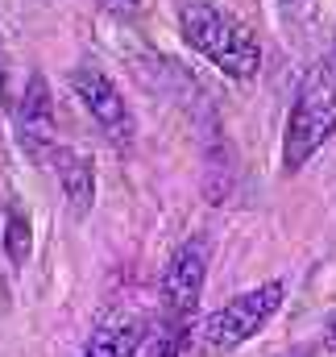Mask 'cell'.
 I'll return each instance as SVG.
<instances>
[{"instance_id":"6da1fadb","label":"cell","mask_w":336,"mask_h":357,"mask_svg":"<svg viewBox=\"0 0 336 357\" xmlns=\"http://www.w3.org/2000/svg\"><path fill=\"white\" fill-rule=\"evenodd\" d=\"M174 21H178V38L199 59H208L216 71H224L229 79L250 84L261 71V46H257L253 29L229 8H220L212 0H178Z\"/></svg>"},{"instance_id":"7a4b0ae2","label":"cell","mask_w":336,"mask_h":357,"mask_svg":"<svg viewBox=\"0 0 336 357\" xmlns=\"http://www.w3.org/2000/svg\"><path fill=\"white\" fill-rule=\"evenodd\" d=\"M336 133V67L333 59L316 63L287 108V129H282V171L299 175Z\"/></svg>"},{"instance_id":"3957f363","label":"cell","mask_w":336,"mask_h":357,"mask_svg":"<svg viewBox=\"0 0 336 357\" xmlns=\"http://www.w3.org/2000/svg\"><path fill=\"white\" fill-rule=\"evenodd\" d=\"M287 303V282L282 278H266L250 291L233 295L229 303H220L216 312H208L195 328H191V349L199 357H224L241 345H250L253 337L282 312Z\"/></svg>"},{"instance_id":"277c9868","label":"cell","mask_w":336,"mask_h":357,"mask_svg":"<svg viewBox=\"0 0 336 357\" xmlns=\"http://www.w3.org/2000/svg\"><path fill=\"white\" fill-rule=\"evenodd\" d=\"M208 262H212V245L208 237H187L183 245H174L167 266L158 274V324L170 328H195V312H199V295L208 282Z\"/></svg>"},{"instance_id":"5b68a950","label":"cell","mask_w":336,"mask_h":357,"mask_svg":"<svg viewBox=\"0 0 336 357\" xmlns=\"http://www.w3.org/2000/svg\"><path fill=\"white\" fill-rule=\"evenodd\" d=\"M71 88L79 96V104L87 108V116H91L112 142H121V146L133 142V112H129V100L116 88V79H108L100 67L84 63V67L71 71Z\"/></svg>"},{"instance_id":"8992f818","label":"cell","mask_w":336,"mask_h":357,"mask_svg":"<svg viewBox=\"0 0 336 357\" xmlns=\"http://www.w3.org/2000/svg\"><path fill=\"white\" fill-rule=\"evenodd\" d=\"M17 146L33 162H50V154L59 150V142H54V96H50V84L42 75H29L21 100H17Z\"/></svg>"},{"instance_id":"52a82bcc","label":"cell","mask_w":336,"mask_h":357,"mask_svg":"<svg viewBox=\"0 0 336 357\" xmlns=\"http://www.w3.org/2000/svg\"><path fill=\"white\" fill-rule=\"evenodd\" d=\"M46 167L54 171L63 195H67V204H71V212H75V216H87V212H91V199H96V162L87 158L84 150L59 146Z\"/></svg>"},{"instance_id":"ba28073f","label":"cell","mask_w":336,"mask_h":357,"mask_svg":"<svg viewBox=\"0 0 336 357\" xmlns=\"http://www.w3.org/2000/svg\"><path fill=\"white\" fill-rule=\"evenodd\" d=\"M146 333H150V320L142 316H108L100 328H91L84 357H137Z\"/></svg>"},{"instance_id":"9c48e42d","label":"cell","mask_w":336,"mask_h":357,"mask_svg":"<svg viewBox=\"0 0 336 357\" xmlns=\"http://www.w3.org/2000/svg\"><path fill=\"white\" fill-rule=\"evenodd\" d=\"M4 254H8V262L17 270L25 266L29 254H33V225H29V212L17 199L4 204Z\"/></svg>"},{"instance_id":"30bf717a","label":"cell","mask_w":336,"mask_h":357,"mask_svg":"<svg viewBox=\"0 0 336 357\" xmlns=\"http://www.w3.org/2000/svg\"><path fill=\"white\" fill-rule=\"evenodd\" d=\"M187 345H191V328H170V324L150 320V333H146L137 357H183Z\"/></svg>"},{"instance_id":"8fae6325","label":"cell","mask_w":336,"mask_h":357,"mask_svg":"<svg viewBox=\"0 0 336 357\" xmlns=\"http://www.w3.org/2000/svg\"><path fill=\"white\" fill-rule=\"evenodd\" d=\"M100 8H108V13H133L142 0H96Z\"/></svg>"},{"instance_id":"7c38bea8","label":"cell","mask_w":336,"mask_h":357,"mask_svg":"<svg viewBox=\"0 0 336 357\" xmlns=\"http://www.w3.org/2000/svg\"><path fill=\"white\" fill-rule=\"evenodd\" d=\"M324 341H328V349L336 354V307L328 312V320H324Z\"/></svg>"},{"instance_id":"4fadbf2b","label":"cell","mask_w":336,"mask_h":357,"mask_svg":"<svg viewBox=\"0 0 336 357\" xmlns=\"http://www.w3.org/2000/svg\"><path fill=\"white\" fill-rule=\"evenodd\" d=\"M303 4H307V0H282V8H287V13H299Z\"/></svg>"},{"instance_id":"5bb4252c","label":"cell","mask_w":336,"mask_h":357,"mask_svg":"<svg viewBox=\"0 0 336 357\" xmlns=\"http://www.w3.org/2000/svg\"><path fill=\"white\" fill-rule=\"evenodd\" d=\"M0 96H4V42H0Z\"/></svg>"},{"instance_id":"9a60e30c","label":"cell","mask_w":336,"mask_h":357,"mask_svg":"<svg viewBox=\"0 0 336 357\" xmlns=\"http://www.w3.org/2000/svg\"><path fill=\"white\" fill-rule=\"evenodd\" d=\"M333 67H336V46H333Z\"/></svg>"}]
</instances>
